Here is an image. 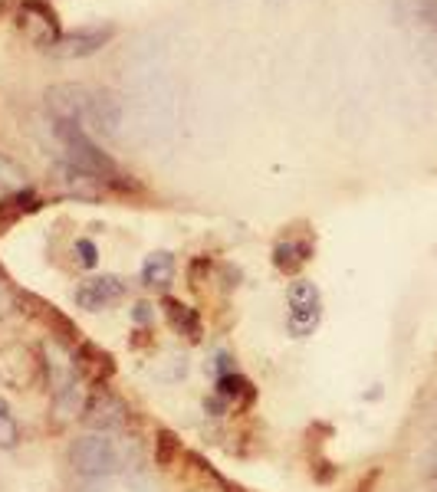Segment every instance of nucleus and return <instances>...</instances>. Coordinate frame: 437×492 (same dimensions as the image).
I'll return each instance as SVG.
<instances>
[{
  "label": "nucleus",
  "instance_id": "1",
  "mask_svg": "<svg viewBox=\"0 0 437 492\" xmlns=\"http://www.w3.org/2000/svg\"><path fill=\"white\" fill-rule=\"evenodd\" d=\"M53 135L60 139V145H63L69 164H76L83 171L99 174L109 187H119V191L131 187V181H125V174H122V168L115 164V158L106 155V151L99 148L96 141L86 135L83 122H53Z\"/></svg>",
  "mask_w": 437,
  "mask_h": 492
},
{
  "label": "nucleus",
  "instance_id": "2",
  "mask_svg": "<svg viewBox=\"0 0 437 492\" xmlns=\"http://www.w3.org/2000/svg\"><path fill=\"white\" fill-rule=\"evenodd\" d=\"M69 463L83 480H106L129 466V447L115 433H86L69 447Z\"/></svg>",
  "mask_w": 437,
  "mask_h": 492
},
{
  "label": "nucleus",
  "instance_id": "3",
  "mask_svg": "<svg viewBox=\"0 0 437 492\" xmlns=\"http://www.w3.org/2000/svg\"><path fill=\"white\" fill-rule=\"evenodd\" d=\"M44 375L53 394V404L63 417H73L79 410V368L73 358V348H66L63 342H50L44 345Z\"/></svg>",
  "mask_w": 437,
  "mask_h": 492
},
{
  "label": "nucleus",
  "instance_id": "4",
  "mask_svg": "<svg viewBox=\"0 0 437 492\" xmlns=\"http://www.w3.org/2000/svg\"><path fill=\"white\" fill-rule=\"evenodd\" d=\"M322 321V296L313 279H293L286 290V332L309 338Z\"/></svg>",
  "mask_w": 437,
  "mask_h": 492
},
{
  "label": "nucleus",
  "instance_id": "5",
  "mask_svg": "<svg viewBox=\"0 0 437 492\" xmlns=\"http://www.w3.org/2000/svg\"><path fill=\"white\" fill-rule=\"evenodd\" d=\"M17 30H20L33 46L46 50V53H50V50L60 44V36H63L60 17H56V11L46 0H23L20 11H17Z\"/></svg>",
  "mask_w": 437,
  "mask_h": 492
},
{
  "label": "nucleus",
  "instance_id": "6",
  "mask_svg": "<svg viewBox=\"0 0 437 492\" xmlns=\"http://www.w3.org/2000/svg\"><path fill=\"white\" fill-rule=\"evenodd\" d=\"M83 424L89 427V433H119L129 427V407L106 385H96V391L83 404Z\"/></svg>",
  "mask_w": 437,
  "mask_h": 492
},
{
  "label": "nucleus",
  "instance_id": "7",
  "mask_svg": "<svg viewBox=\"0 0 437 492\" xmlns=\"http://www.w3.org/2000/svg\"><path fill=\"white\" fill-rule=\"evenodd\" d=\"M44 375V361L27 345H7L0 352V381L13 391H30Z\"/></svg>",
  "mask_w": 437,
  "mask_h": 492
},
{
  "label": "nucleus",
  "instance_id": "8",
  "mask_svg": "<svg viewBox=\"0 0 437 492\" xmlns=\"http://www.w3.org/2000/svg\"><path fill=\"white\" fill-rule=\"evenodd\" d=\"M89 106H92V89L76 83H60L46 92V108L53 122H86Z\"/></svg>",
  "mask_w": 437,
  "mask_h": 492
},
{
  "label": "nucleus",
  "instance_id": "9",
  "mask_svg": "<svg viewBox=\"0 0 437 492\" xmlns=\"http://www.w3.org/2000/svg\"><path fill=\"white\" fill-rule=\"evenodd\" d=\"M115 36V27L112 23H99V27H79L73 33H63L60 44L50 50L53 56H63V60H83V56L99 53L102 46L109 44Z\"/></svg>",
  "mask_w": 437,
  "mask_h": 492
},
{
  "label": "nucleus",
  "instance_id": "10",
  "mask_svg": "<svg viewBox=\"0 0 437 492\" xmlns=\"http://www.w3.org/2000/svg\"><path fill=\"white\" fill-rule=\"evenodd\" d=\"M125 292H129V286H125V279L119 276H92L86 279L83 286L76 290V306L79 309H86V312H102V309H109V306H115V302L125 299Z\"/></svg>",
  "mask_w": 437,
  "mask_h": 492
},
{
  "label": "nucleus",
  "instance_id": "11",
  "mask_svg": "<svg viewBox=\"0 0 437 492\" xmlns=\"http://www.w3.org/2000/svg\"><path fill=\"white\" fill-rule=\"evenodd\" d=\"M401 17L417 23L421 30V53L437 69V0H398Z\"/></svg>",
  "mask_w": 437,
  "mask_h": 492
},
{
  "label": "nucleus",
  "instance_id": "12",
  "mask_svg": "<svg viewBox=\"0 0 437 492\" xmlns=\"http://www.w3.org/2000/svg\"><path fill=\"white\" fill-rule=\"evenodd\" d=\"M53 178L69 197H79V201H99V197L106 194V187H109L99 174L83 171V168L69 164V161H60V164H56Z\"/></svg>",
  "mask_w": 437,
  "mask_h": 492
},
{
  "label": "nucleus",
  "instance_id": "13",
  "mask_svg": "<svg viewBox=\"0 0 437 492\" xmlns=\"http://www.w3.org/2000/svg\"><path fill=\"white\" fill-rule=\"evenodd\" d=\"M122 112H125V106H122L119 92H112V89H96L86 122L89 125H96V131H102V135H115L122 125Z\"/></svg>",
  "mask_w": 437,
  "mask_h": 492
},
{
  "label": "nucleus",
  "instance_id": "14",
  "mask_svg": "<svg viewBox=\"0 0 437 492\" xmlns=\"http://www.w3.org/2000/svg\"><path fill=\"white\" fill-rule=\"evenodd\" d=\"M73 358H76V368L79 375L96 381V385H106L112 375H115V358H112L106 348H99L92 342H79L73 348Z\"/></svg>",
  "mask_w": 437,
  "mask_h": 492
},
{
  "label": "nucleus",
  "instance_id": "15",
  "mask_svg": "<svg viewBox=\"0 0 437 492\" xmlns=\"http://www.w3.org/2000/svg\"><path fill=\"white\" fill-rule=\"evenodd\" d=\"M162 309H164V319H168V325H171L178 335H185L187 342H201V315H197L191 306L171 299V296H164Z\"/></svg>",
  "mask_w": 437,
  "mask_h": 492
},
{
  "label": "nucleus",
  "instance_id": "16",
  "mask_svg": "<svg viewBox=\"0 0 437 492\" xmlns=\"http://www.w3.org/2000/svg\"><path fill=\"white\" fill-rule=\"evenodd\" d=\"M313 259V243L309 240H280L274 246V266L286 276H296L299 269Z\"/></svg>",
  "mask_w": 437,
  "mask_h": 492
},
{
  "label": "nucleus",
  "instance_id": "17",
  "mask_svg": "<svg viewBox=\"0 0 437 492\" xmlns=\"http://www.w3.org/2000/svg\"><path fill=\"white\" fill-rule=\"evenodd\" d=\"M175 273H178V263L168 250H158V253H152L142 263V282L148 290H168L175 282Z\"/></svg>",
  "mask_w": 437,
  "mask_h": 492
},
{
  "label": "nucleus",
  "instance_id": "18",
  "mask_svg": "<svg viewBox=\"0 0 437 492\" xmlns=\"http://www.w3.org/2000/svg\"><path fill=\"white\" fill-rule=\"evenodd\" d=\"M214 394H220L224 401H227L230 407H247V404H253V397H257V387L247 381L243 375H224V377H218V391Z\"/></svg>",
  "mask_w": 437,
  "mask_h": 492
},
{
  "label": "nucleus",
  "instance_id": "19",
  "mask_svg": "<svg viewBox=\"0 0 437 492\" xmlns=\"http://www.w3.org/2000/svg\"><path fill=\"white\" fill-rule=\"evenodd\" d=\"M23 187H30V184H27V171H23L17 161L7 158V155L0 151V201L13 197V194L23 191Z\"/></svg>",
  "mask_w": 437,
  "mask_h": 492
},
{
  "label": "nucleus",
  "instance_id": "20",
  "mask_svg": "<svg viewBox=\"0 0 437 492\" xmlns=\"http://www.w3.org/2000/svg\"><path fill=\"white\" fill-rule=\"evenodd\" d=\"M20 443V424L13 417L11 404L0 397V449H13Z\"/></svg>",
  "mask_w": 437,
  "mask_h": 492
},
{
  "label": "nucleus",
  "instance_id": "21",
  "mask_svg": "<svg viewBox=\"0 0 437 492\" xmlns=\"http://www.w3.org/2000/svg\"><path fill=\"white\" fill-rule=\"evenodd\" d=\"M155 460H158V466H164V470L175 460H181V440H178L171 430H158V456H155Z\"/></svg>",
  "mask_w": 437,
  "mask_h": 492
},
{
  "label": "nucleus",
  "instance_id": "22",
  "mask_svg": "<svg viewBox=\"0 0 437 492\" xmlns=\"http://www.w3.org/2000/svg\"><path fill=\"white\" fill-rule=\"evenodd\" d=\"M73 253H76V263L83 269H96L99 266V250H96V243H92V240H86V236L73 243Z\"/></svg>",
  "mask_w": 437,
  "mask_h": 492
},
{
  "label": "nucleus",
  "instance_id": "23",
  "mask_svg": "<svg viewBox=\"0 0 437 492\" xmlns=\"http://www.w3.org/2000/svg\"><path fill=\"white\" fill-rule=\"evenodd\" d=\"M204 410H208L211 417H224V414L230 410V404L220 394H214V397H208V401H204Z\"/></svg>",
  "mask_w": 437,
  "mask_h": 492
},
{
  "label": "nucleus",
  "instance_id": "24",
  "mask_svg": "<svg viewBox=\"0 0 437 492\" xmlns=\"http://www.w3.org/2000/svg\"><path fill=\"white\" fill-rule=\"evenodd\" d=\"M214 371H218V377L234 375V371H237V364H234V358H230L227 352H220L218 358H214Z\"/></svg>",
  "mask_w": 437,
  "mask_h": 492
},
{
  "label": "nucleus",
  "instance_id": "25",
  "mask_svg": "<svg viewBox=\"0 0 437 492\" xmlns=\"http://www.w3.org/2000/svg\"><path fill=\"white\" fill-rule=\"evenodd\" d=\"M427 466H425V472L431 476V480H437V440L431 443V449H427Z\"/></svg>",
  "mask_w": 437,
  "mask_h": 492
},
{
  "label": "nucleus",
  "instance_id": "26",
  "mask_svg": "<svg viewBox=\"0 0 437 492\" xmlns=\"http://www.w3.org/2000/svg\"><path fill=\"white\" fill-rule=\"evenodd\" d=\"M7 309H11V290H7V282L0 279V315H7Z\"/></svg>",
  "mask_w": 437,
  "mask_h": 492
},
{
  "label": "nucleus",
  "instance_id": "27",
  "mask_svg": "<svg viewBox=\"0 0 437 492\" xmlns=\"http://www.w3.org/2000/svg\"><path fill=\"white\" fill-rule=\"evenodd\" d=\"M152 319V306H148V302H139V306H135V321H148Z\"/></svg>",
  "mask_w": 437,
  "mask_h": 492
},
{
  "label": "nucleus",
  "instance_id": "28",
  "mask_svg": "<svg viewBox=\"0 0 437 492\" xmlns=\"http://www.w3.org/2000/svg\"><path fill=\"white\" fill-rule=\"evenodd\" d=\"M4 7H7V0H0V11H4Z\"/></svg>",
  "mask_w": 437,
  "mask_h": 492
}]
</instances>
